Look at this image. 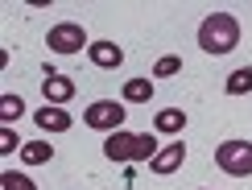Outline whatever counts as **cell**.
Here are the masks:
<instances>
[{
  "label": "cell",
  "instance_id": "cell-1",
  "mask_svg": "<svg viewBox=\"0 0 252 190\" xmlns=\"http://www.w3.org/2000/svg\"><path fill=\"white\" fill-rule=\"evenodd\" d=\"M236 41H240V21L232 13H211L198 25V46H203V54L223 58V54L236 50Z\"/></svg>",
  "mask_w": 252,
  "mask_h": 190
},
{
  "label": "cell",
  "instance_id": "cell-2",
  "mask_svg": "<svg viewBox=\"0 0 252 190\" xmlns=\"http://www.w3.org/2000/svg\"><path fill=\"white\" fill-rule=\"evenodd\" d=\"M103 153L112 157V161H153L157 153V136L153 132H112L108 141H103Z\"/></svg>",
  "mask_w": 252,
  "mask_h": 190
},
{
  "label": "cell",
  "instance_id": "cell-3",
  "mask_svg": "<svg viewBox=\"0 0 252 190\" xmlns=\"http://www.w3.org/2000/svg\"><path fill=\"white\" fill-rule=\"evenodd\" d=\"M215 165L232 178H248L252 174V141H223L215 149Z\"/></svg>",
  "mask_w": 252,
  "mask_h": 190
},
{
  "label": "cell",
  "instance_id": "cell-4",
  "mask_svg": "<svg viewBox=\"0 0 252 190\" xmlns=\"http://www.w3.org/2000/svg\"><path fill=\"white\" fill-rule=\"evenodd\" d=\"M83 120H87L91 128H99V132H120V128H124V103H116V99H95V103H87Z\"/></svg>",
  "mask_w": 252,
  "mask_h": 190
},
{
  "label": "cell",
  "instance_id": "cell-5",
  "mask_svg": "<svg viewBox=\"0 0 252 190\" xmlns=\"http://www.w3.org/2000/svg\"><path fill=\"white\" fill-rule=\"evenodd\" d=\"M46 41H50V50H54V54H79L83 41H87V33H83L79 21H58V25L50 29Z\"/></svg>",
  "mask_w": 252,
  "mask_h": 190
},
{
  "label": "cell",
  "instance_id": "cell-6",
  "mask_svg": "<svg viewBox=\"0 0 252 190\" xmlns=\"http://www.w3.org/2000/svg\"><path fill=\"white\" fill-rule=\"evenodd\" d=\"M91 62L103 66V70H116L124 62V50L116 46V41H91Z\"/></svg>",
  "mask_w": 252,
  "mask_h": 190
},
{
  "label": "cell",
  "instance_id": "cell-7",
  "mask_svg": "<svg viewBox=\"0 0 252 190\" xmlns=\"http://www.w3.org/2000/svg\"><path fill=\"white\" fill-rule=\"evenodd\" d=\"M182 157H186V145H182V141H174V145H165V149L157 153L149 165H153V174H174L178 165H182Z\"/></svg>",
  "mask_w": 252,
  "mask_h": 190
},
{
  "label": "cell",
  "instance_id": "cell-8",
  "mask_svg": "<svg viewBox=\"0 0 252 190\" xmlns=\"http://www.w3.org/2000/svg\"><path fill=\"white\" fill-rule=\"evenodd\" d=\"M41 95H46L50 103H66L70 95H75V83H70L66 75H46V83H41Z\"/></svg>",
  "mask_w": 252,
  "mask_h": 190
},
{
  "label": "cell",
  "instance_id": "cell-9",
  "mask_svg": "<svg viewBox=\"0 0 252 190\" xmlns=\"http://www.w3.org/2000/svg\"><path fill=\"white\" fill-rule=\"evenodd\" d=\"M33 120H37L46 132H66V128H70V116L62 112V108H50V103H46V108H41V112L33 116Z\"/></svg>",
  "mask_w": 252,
  "mask_h": 190
},
{
  "label": "cell",
  "instance_id": "cell-10",
  "mask_svg": "<svg viewBox=\"0 0 252 190\" xmlns=\"http://www.w3.org/2000/svg\"><path fill=\"white\" fill-rule=\"evenodd\" d=\"M149 95H153V83L149 79H128V83H124V99H128V103H149Z\"/></svg>",
  "mask_w": 252,
  "mask_h": 190
},
{
  "label": "cell",
  "instance_id": "cell-11",
  "mask_svg": "<svg viewBox=\"0 0 252 190\" xmlns=\"http://www.w3.org/2000/svg\"><path fill=\"white\" fill-rule=\"evenodd\" d=\"M252 91V66H240L227 75V95H248Z\"/></svg>",
  "mask_w": 252,
  "mask_h": 190
},
{
  "label": "cell",
  "instance_id": "cell-12",
  "mask_svg": "<svg viewBox=\"0 0 252 190\" xmlns=\"http://www.w3.org/2000/svg\"><path fill=\"white\" fill-rule=\"evenodd\" d=\"M157 128H161V132H182L186 128V112H178V108L157 112Z\"/></svg>",
  "mask_w": 252,
  "mask_h": 190
},
{
  "label": "cell",
  "instance_id": "cell-13",
  "mask_svg": "<svg viewBox=\"0 0 252 190\" xmlns=\"http://www.w3.org/2000/svg\"><path fill=\"white\" fill-rule=\"evenodd\" d=\"M21 157H25V161H29V165H46V161H50V157H54V149H50V145H46V141H29V145H25V149H21Z\"/></svg>",
  "mask_w": 252,
  "mask_h": 190
},
{
  "label": "cell",
  "instance_id": "cell-14",
  "mask_svg": "<svg viewBox=\"0 0 252 190\" xmlns=\"http://www.w3.org/2000/svg\"><path fill=\"white\" fill-rule=\"evenodd\" d=\"M178 70H182V58H178V54H165V58L153 62V75L157 79H170V75H178Z\"/></svg>",
  "mask_w": 252,
  "mask_h": 190
},
{
  "label": "cell",
  "instance_id": "cell-15",
  "mask_svg": "<svg viewBox=\"0 0 252 190\" xmlns=\"http://www.w3.org/2000/svg\"><path fill=\"white\" fill-rule=\"evenodd\" d=\"M0 186H4V190H37L25 174H17V170H4V174H0Z\"/></svg>",
  "mask_w": 252,
  "mask_h": 190
},
{
  "label": "cell",
  "instance_id": "cell-16",
  "mask_svg": "<svg viewBox=\"0 0 252 190\" xmlns=\"http://www.w3.org/2000/svg\"><path fill=\"white\" fill-rule=\"evenodd\" d=\"M21 112H25V103H21V95H0V116H4V120H17Z\"/></svg>",
  "mask_w": 252,
  "mask_h": 190
},
{
  "label": "cell",
  "instance_id": "cell-17",
  "mask_svg": "<svg viewBox=\"0 0 252 190\" xmlns=\"http://www.w3.org/2000/svg\"><path fill=\"white\" fill-rule=\"evenodd\" d=\"M13 149H17V132L4 124V128H0V153H13Z\"/></svg>",
  "mask_w": 252,
  "mask_h": 190
},
{
  "label": "cell",
  "instance_id": "cell-18",
  "mask_svg": "<svg viewBox=\"0 0 252 190\" xmlns=\"http://www.w3.org/2000/svg\"><path fill=\"white\" fill-rule=\"evenodd\" d=\"M203 190H207V186H203Z\"/></svg>",
  "mask_w": 252,
  "mask_h": 190
}]
</instances>
